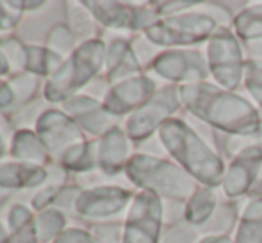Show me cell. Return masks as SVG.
I'll return each mask as SVG.
<instances>
[{"mask_svg":"<svg viewBox=\"0 0 262 243\" xmlns=\"http://www.w3.org/2000/svg\"><path fill=\"white\" fill-rule=\"evenodd\" d=\"M217 208V197L212 188L200 186L184 206V220L193 227H204Z\"/></svg>","mask_w":262,"mask_h":243,"instance_id":"8","label":"cell"},{"mask_svg":"<svg viewBox=\"0 0 262 243\" xmlns=\"http://www.w3.org/2000/svg\"><path fill=\"white\" fill-rule=\"evenodd\" d=\"M250 143H253V145H259L262 147V124H260V129L259 132H257L255 136H252V138H232V136H228V150H230L232 157L235 156V154L239 152V150H243L246 145H250Z\"/></svg>","mask_w":262,"mask_h":243,"instance_id":"14","label":"cell"},{"mask_svg":"<svg viewBox=\"0 0 262 243\" xmlns=\"http://www.w3.org/2000/svg\"><path fill=\"white\" fill-rule=\"evenodd\" d=\"M234 243H262V197L250 198L239 216Z\"/></svg>","mask_w":262,"mask_h":243,"instance_id":"9","label":"cell"},{"mask_svg":"<svg viewBox=\"0 0 262 243\" xmlns=\"http://www.w3.org/2000/svg\"><path fill=\"white\" fill-rule=\"evenodd\" d=\"M198 227H193L189 224H182L169 231L164 243H198Z\"/></svg>","mask_w":262,"mask_h":243,"instance_id":"13","label":"cell"},{"mask_svg":"<svg viewBox=\"0 0 262 243\" xmlns=\"http://www.w3.org/2000/svg\"><path fill=\"white\" fill-rule=\"evenodd\" d=\"M154 68L159 75L179 83L180 86L205 83L210 77L207 57L200 50H168L157 57Z\"/></svg>","mask_w":262,"mask_h":243,"instance_id":"6","label":"cell"},{"mask_svg":"<svg viewBox=\"0 0 262 243\" xmlns=\"http://www.w3.org/2000/svg\"><path fill=\"white\" fill-rule=\"evenodd\" d=\"M139 167H143V170H145V179H148V186L162 197L180 200L186 204L194 195V191L200 188V184L186 170H182L179 165L169 163V161L143 157Z\"/></svg>","mask_w":262,"mask_h":243,"instance_id":"5","label":"cell"},{"mask_svg":"<svg viewBox=\"0 0 262 243\" xmlns=\"http://www.w3.org/2000/svg\"><path fill=\"white\" fill-rule=\"evenodd\" d=\"M182 106L198 120L227 132L234 138H252L260 129L257 108L235 91H228L212 83L180 86Z\"/></svg>","mask_w":262,"mask_h":243,"instance_id":"1","label":"cell"},{"mask_svg":"<svg viewBox=\"0 0 262 243\" xmlns=\"http://www.w3.org/2000/svg\"><path fill=\"white\" fill-rule=\"evenodd\" d=\"M235 220H237V209L235 204H217L214 215L210 220L202 227L205 234H227L234 229Z\"/></svg>","mask_w":262,"mask_h":243,"instance_id":"11","label":"cell"},{"mask_svg":"<svg viewBox=\"0 0 262 243\" xmlns=\"http://www.w3.org/2000/svg\"><path fill=\"white\" fill-rule=\"evenodd\" d=\"M198 243H234V240L227 234H205Z\"/></svg>","mask_w":262,"mask_h":243,"instance_id":"15","label":"cell"},{"mask_svg":"<svg viewBox=\"0 0 262 243\" xmlns=\"http://www.w3.org/2000/svg\"><path fill=\"white\" fill-rule=\"evenodd\" d=\"M235 34L245 42H259L262 39V2L243 9L234 18Z\"/></svg>","mask_w":262,"mask_h":243,"instance_id":"10","label":"cell"},{"mask_svg":"<svg viewBox=\"0 0 262 243\" xmlns=\"http://www.w3.org/2000/svg\"><path fill=\"white\" fill-rule=\"evenodd\" d=\"M159 134L179 167L186 170L200 186H221L227 170L223 157L210 149L207 141L189 124L180 118H169L161 125Z\"/></svg>","mask_w":262,"mask_h":243,"instance_id":"2","label":"cell"},{"mask_svg":"<svg viewBox=\"0 0 262 243\" xmlns=\"http://www.w3.org/2000/svg\"><path fill=\"white\" fill-rule=\"evenodd\" d=\"M243 86L255 100V104L262 108V59H255V57L246 59Z\"/></svg>","mask_w":262,"mask_h":243,"instance_id":"12","label":"cell"},{"mask_svg":"<svg viewBox=\"0 0 262 243\" xmlns=\"http://www.w3.org/2000/svg\"><path fill=\"white\" fill-rule=\"evenodd\" d=\"M262 168V147L246 145L232 157L230 165L225 170V177L221 183L223 193L228 198H237L248 195Z\"/></svg>","mask_w":262,"mask_h":243,"instance_id":"7","label":"cell"},{"mask_svg":"<svg viewBox=\"0 0 262 243\" xmlns=\"http://www.w3.org/2000/svg\"><path fill=\"white\" fill-rule=\"evenodd\" d=\"M210 77L217 86L228 91H235L243 84L245 77V56L237 36L230 27H217L205 49Z\"/></svg>","mask_w":262,"mask_h":243,"instance_id":"4","label":"cell"},{"mask_svg":"<svg viewBox=\"0 0 262 243\" xmlns=\"http://www.w3.org/2000/svg\"><path fill=\"white\" fill-rule=\"evenodd\" d=\"M202 6V4H200ZM221 27L212 13L200 9H191L186 13L166 16L150 27L148 34L159 45H180L189 47L209 42L212 34Z\"/></svg>","mask_w":262,"mask_h":243,"instance_id":"3","label":"cell"}]
</instances>
